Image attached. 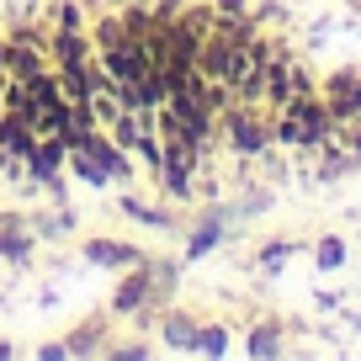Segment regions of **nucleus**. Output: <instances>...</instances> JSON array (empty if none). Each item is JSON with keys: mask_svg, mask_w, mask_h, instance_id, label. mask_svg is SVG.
Listing matches in <instances>:
<instances>
[{"mask_svg": "<svg viewBox=\"0 0 361 361\" xmlns=\"http://www.w3.org/2000/svg\"><path fill=\"white\" fill-rule=\"evenodd\" d=\"M27 224H32L37 239H69V234H75V213H69L64 202H59V213H37V207H32Z\"/></svg>", "mask_w": 361, "mask_h": 361, "instance_id": "ddd939ff", "label": "nucleus"}, {"mask_svg": "<svg viewBox=\"0 0 361 361\" xmlns=\"http://www.w3.org/2000/svg\"><path fill=\"white\" fill-rule=\"evenodd\" d=\"M197 324H202V319H192L186 308H176V303H165V308H159V319H154L159 340H165L170 350H192V340H197Z\"/></svg>", "mask_w": 361, "mask_h": 361, "instance_id": "9b49d317", "label": "nucleus"}, {"mask_svg": "<svg viewBox=\"0 0 361 361\" xmlns=\"http://www.w3.org/2000/svg\"><path fill=\"white\" fill-rule=\"evenodd\" d=\"M96 54L90 48V32L85 27H48V64H85V59Z\"/></svg>", "mask_w": 361, "mask_h": 361, "instance_id": "9d476101", "label": "nucleus"}, {"mask_svg": "<svg viewBox=\"0 0 361 361\" xmlns=\"http://www.w3.org/2000/svg\"><path fill=\"white\" fill-rule=\"evenodd\" d=\"M117 213L144 224V228H159V234H186V218L180 213H170V207H159V202H144V197H133L128 186H117Z\"/></svg>", "mask_w": 361, "mask_h": 361, "instance_id": "423d86ee", "label": "nucleus"}, {"mask_svg": "<svg viewBox=\"0 0 361 361\" xmlns=\"http://www.w3.org/2000/svg\"><path fill=\"white\" fill-rule=\"evenodd\" d=\"M319 96L329 102L335 123H356L361 117V69H335L319 80Z\"/></svg>", "mask_w": 361, "mask_h": 361, "instance_id": "20e7f679", "label": "nucleus"}, {"mask_svg": "<svg viewBox=\"0 0 361 361\" xmlns=\"http://www.w3.org/2000/svg\"><path fill=\"white\" fill-rule=\"evenodd\" d=\"M32 356H37V361H64V356H69V345H64V340H48V345H37Z\"/></svg>", "mask_w": 361, "mask_h": 361, "instance_id": "4be33fe9", "label": "nucleus"}, {"mask_svg": "<svg viewBox=\"0 0 361 361\" xmlns=\"http://www.w3.org/2000/svg\"><path fill=\"white\" fill-rule=\"evenodd\" d=\"M96 59H102V69L112 75V85H128V80H138V75H144V64H149L144 48H138L133 37H117V43H112V48H102Z\"/></svg>", "mask_w": 361, "mask_h": 361, "instance_id": "1a4fd4ad", "label": "nucleus"}, {"mask_svg": "<svg viewBox=\"0 0 361 361\" xmlns=\"http://www.w3.org/2000/svg\"><path fill=\"white\" fill-rule=\"evenodd\" d=\"M80 255H85L90 266H102V271H128V266H144V260H149V250L138 245V239L85 234V239H80Z\"/></svg>", "mask_w": 361, "mask_h": 361, "instance_id": "7ed1b4c3", "label": "nucleus"}, {"mask_svg": "<svg viewBox=\"0 0 361 361\" xmlns=\"http://www.w3.org/2000/svg\"><path fill=\"white\" fill-rule=\"evenodd\" d=\"M64 159H69V144H64V138H59V133H37V144L22 154V165H27L22 176H27V180L59 176V170H64Z\"/></svg>", "mask_w": 361, "mask_h": 361, "instance_id": "6e6552de", "label": "nucleus"}, {"mask_svg": "<svg viewBox=\"0 0 361 361\" xmlns=\"http://www.w3.org/2000/svg\"><path fill=\"white\" fill-rule=\"evenodd\" d=\"M11 356H22V350H16L11 340H0V361H11Z\"/></svg>", "mask_w": 361, "mask_h": 361, "instance_id": "b1692460", "label": "nucleus"}, {"mask_svg": "<svg viewBox=\"0 0 361 361\" xmlns=\"http://www.w3.org/2000/svg\"><path fill=\"white\" fill-rule=\"evenodd\" d=\"M245 356H282V329L276 324H255L245 340Z\"/></svg>", "mask_w": 361, "mask_h": 361, "instance_id": "dca6fc26", "label": "nucleus"}, {"mask_svg": "<svg viewBox=\"0 0 361 361\" xmlns=\"http://www.w3.org/2000/svg\"><path fill=\"white\" fill-rule=\"evenodd\" d=\"M106 356H112V361H149V356H154V345H149V340H112Z\"/></svg>", "mask_w": 361, "mask_h": 361, "instance_id": "6ab92c4d", "label": "nucleus"}, {"mask_svg": "<svg viewBox=\"0 0 361 361\" xmlns=\"http://www.w3.org/2000/svg\"><path fill=\"white\" fill-rule=\"evenodd\" d=\"M138 6H154V0H138Z\"/></svg>", "mask_w": 361, "mask_h": 361, "instance_id": "393cba45", "label": "nucleus"}, {"mask_svg": "<svg viewBox=\"0 0 361 361\" xmlns=\"http://www.w3.org/2000/svg\"><path fill=\"white\" fill-rule=\"evenodd\" d=\"M335 112H329L324 96H298V102H287L282 112H271V138L287 149H319L324 138H335Z\"/></svg>", "mask_w": 361, "mask_h": 361, "instance_id": "f257e3e1", "label": "nucleus"}, {"mask_svg": "<svg viewBox=\"0 0 361 361\" xmlns=\"http://www.w3.org/2000/svg\"><path fill=\"white\" fill-rule=\"evenodd\" d=\"M218 133L228 138L234 154H250V159H260L271 144H276V138H271V117L260 112V106H239V102L218 112Z\"/></svg>", "mask_w": 361, "mask_h": 361, "instance_id": "f03ea898", "label": "nucleus"}, {"mask_svg": "<svg viewBox=\"0 0 361 361\" xmlns=\"http://www.w3.org/2000/svg\"><path fill=\"white\" fill-rule=\"evenodd\" d=\"M218 16H250V0H213Z\"/></svg>", "mask_w": 361, "mask_h": 361, "instance_id": "5701e85b", "label": "nucleus"}, {"mask_svg": "<svg viewBox=\"0 0 361 361\" xmlns=\"http://www.w3.org/2000/svg\"><path fill=\"white\" fill-rule=\"evenodd\" d=\"M293 250H298V239H266V245H260V255H255V266H260V271H282L287 260H293Z\"/></svg>", "mask_w": 361, "mask_h": 361, "instance_id": "f3484780", "label": "nucleus"}, {"mask_svg": "<svg viewBox=\"0 0 361 361\" xmlns=\"http://www.w3.org/2000/svg\"><path fill=\"white\" fill-rule=\"evenodd\" d=\"M192 356H228V329L224 324H197V340H192Z\"/></svg>", "mask_w": 361, "mask_h": 361, "instance_id": "2eb2a0df", "label": "nucleus"}, {"mask_svg": "<svg viewBox=\"0 0 361 361\" xmlns=\"http://www.w3.org/2000/svg\"><path fill=\"white\" fill-rule=\"evenodd\" d=\"M0 144L11 149V154H27V149L37 144V123L27 112H16V106H6V112H0Z\"/></svg>", "mask_w": 361, "mask_h": 361, "instance_id": "f8f14e48", "label": "nucleus"}, {"mask_svg": "<svg viewBox=\"0 0 361 361\" xmlns=\"http://www.w3.org/2000/svg\"><path fill=\"white\" fill-rule=\"evenodd\" d=\"M32 250H37V234H32V224H27V213H16V207H6L0 213V260H32Z\"/></svg>", "mask_w": 361, "mask_h": 361, "instance_id": "0eeeda50", "label": "nucleus"}, {"mask_svg": "<svg viewBox=\"0 0 361 361\" xmlns=\"http://www.w3.org/2000/svg\"><path fill=\"white\" fill-rule=\"evenodd\" d=\"M314 260H319V271H340V266H345V239H335V234L319 239V245H314Z\"/></svg>", "mask_w": 361, "mask_h": 361, "instance_id": "a211bd4d", "label": "nucleus"}, {"mask_svg": "<svg viewBox=\"0 0 361 361\" xmlns=\"http://www.w3.org/2000/svg\"><path fill=\"white\" fill-rule=\"evenodd\" d=\"M43 16V0H16L11 6V22H37Z\"/></svg>", "mask_w": 361, "mask_h": 361, "instance_id": "412c9836", "label": "nucleus"}, {"mask_svg": "<svg viewBox=\"0 0 361 361\" xmlns=\"http://www.w3.org/2000/svg\"><path fill=\"white\" fill-rule=\"evenodd\" d=\"M64 176H80L85 186H96V192H106V186H112V176H106V170L96 165L90 154H85V149H69V159H64Z\"/></svg>", "mask_w": 361, "mask_h": 361, "instance_id": "4468645a", "label": "nucleus"}, {"mask_svg": "<svg viewBox=\"0 0 361 361\" xmlns=\"http://www.w3.org/2000/svg\"><path fill=\"white\" fill-rule=\"evenodd\" d=\"M64 345H69V356H106L112 350V308H96L80 324H69Z\"/></svg>", "mask_w": 361, "mask_h": 361, "instance_id": "39448f33", "label": "nucleus"}, {"mask_svg": "<svg viewBox=\"0 0 361 361\" xmlns=\"http://www.w3.org/2000/svg\"><path fill=\"white\" fill-rule=\"evenodd\" d=\"M48 27H85V6H80V0H59Z\"/></svg>", "mask_w": 361, "mask_h": 361, "instance_id": "aec40b11", "label": "nucleus"}]
</instances>
